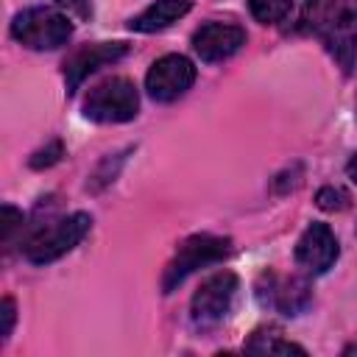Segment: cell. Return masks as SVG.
I'll use <instances>...</instances> for the list:
<instances>
[{"label":"cell","instance_id":"6da1fadb","mask_svg":"<svg viewBox=\"0 0 357 357\" xmlns=\"http://www.w3.org/2000/svg\"><path fill=\"white\" fill-rule=\"evenodd\" d=\"M304 28L318 36L343 73L357 59V0H304Z\"/></svg>","mask_w":357,"mask_h":357},{"label":"cell","instance_id":"7a4b0ae2","mask_svg":"<svg viewBox=\"0 0 357 357\" xmlns=\"http://www.w3.org/2000/svg\"><path fill=\"white\" fill-rule=\"evenodd\" d=\"M89 226H92V218L86 212H73L59 220H50L47 226L36 229L25 240V259L33 265H47V262L64 257L86 237Z\"/></svg>","mask_w":357,"mask_h":357},{"label":"cell","instance_id":"3957f363","mask_svg":"<svg viewBox=\"0 0 357 357\" xmlns=\"http://www.w3.org/2000/svg\"><path fill=\"white\" fill-rule=\"evenodd\" d=\"M11 36L31 50H56L73 36V22L56 8L33 6L14 17Z\"/></svg>","mask_w":357,"mask_h":357},{"label":"cell","instance_id":"277c9868","mask_svg":"<svg viewBox=\"0 0 357 357\" xmlns=\"http://www.w3.org/2000/svg\"><path fill=\"white\" fill-rule=\"evenodd\" d=\"M139 112V92L128 78H106L89 89L84 114L95 123H128Z\"/></svg>","mask_w":357,"mask_h":357},{"label":"cell","instance_id":"5b68a950","mask_svg":"<svg viewBox=\"0 0 357 357\" xmlns=\"http://www.w3.org/2000/svg\"><path fill=\"white\" fill-rule=\"evenodd\" d=\"M229 251H231V240H229V237L192 234L190 240H184V243L178 245L176 257L167 262L165 276H162V293H173V287H178L192 271L223 259Z\"/></svg>","mask_w":357,"mask_h":357},{"label":"cell","instance_id":"8992f818","mask_svg":"<svg viewBox=\"0 0 357 357\" xmlns=\"http://www.w3.org/2000/svg\"><path fill=\"white\" fill-rule=\"evenodd\" d=\"M237 276L231 271H218L212 273L209 279L201 282V287L195 290L192 296V324L201 326V329H209L215 324H220L231 304H234V296H237Z\"/></svg>","mask_w":357,"mask_h":357},{"label":"cell","instance_id":"52a82bcc","mask_svg":"<svg viewBox=\"0 0 357 357\" xmlns=\"http://www.w3.org/2000/svg\"><path fill=\"white\" fill-rule=\"evenodd\" d=\"M195 81V67L187 56H178V53H170V56H162L151 64L148 75H145V89L153 100L159 103H170L176 98H181Z\"/></svg>","mask_w":357,"mask_h":357},{"label":"cell","instance_id":"ba28073f","mask_svg":"<svg viewBox=\"0 0 357 357\" xmlns=\"http://www.w3.org/2000/svg\"><path fill=\"white\" fill-rule=\"evenodd\" d=\"M262 279L268 282V287L259 282L257 284V296L265 307L279 310L282 315H301L310 301H312V290L310 282L304 276H276V273H262Z\"/></svg>","mask_w":357,"mask_h":357},{"label":"cell","instance_id":"9c48e42d","mask_svg":"<svg viewBox=\"0 0 357 357\" xmlns=\"http://www.w3.org/2000/svg\"><path fill=\"white\" fill-rule=\"evenodd\" d=\"M337 237L326 223H312L296 243V262L310 273H326L337 259Z\"/></svg>","mask_w":357,"mask_h":357},{"label":"cell","instance_id":"30bf717a","mask_svg":"<svg viewBox=\"0 0 357 357\" xmlns=\"http://www.w3.org/2000/svg\"><path fill=\"white\" fill-rule=\"evenodd\" d=\"M245 45V31L229 22H206L192 33V50L201 61H223Z\"/></svg>","mask_w":357,"mask_h":357},{"label":"cell","instance_id":"8fae6325","mask_svg":"<svg viewBox=\"0 0 357 357\" xmlns=\"http://www.w3.org/2000/svg\"><path fill=\"white\" fill-rule=\"evenodd\" d=\"M128 53V45L123 42H95V45H84L78 47L67 61H64V81H67V92H75L81 86V81L95 73L103 64H114Z\"/></svg>","mask_w":357,"mask_h":357},{"label":"cell","instance_id":"7c38bea8","mask_svg":"<svg viewBox=\"0 0 357 357\" xmlns=\"http://www.w3.org/2000/svg\"><path fill=\"white\" fill-rule=\"evenodd\" d=\"M192 8L190 0H156L153 6H148L142 14H137L128 28L131 31H139V33H156V31H165L170 28L176 20H181L187 11Z\"/></svg>","mask_w":357,"mask_h":357},{"label":"cell","instance_id":"4fadbf2b","mask_svg":"<svg viewBox=\"0 0 357 357\" xmlns=\"http://www.w3.org/2000/svg\"><path fill=\"white\" fill-rule=\"evenodd\" d=\"M245 349H248V351H259V354H290V351L307 354L304 346H298V343H293V340H282L276 329H268V332L259 329V332H254V337L245 343Z\"/></svg>","mask_w":357,"mask_h":357},{"label":"cell","instance_id":"5bb4252c","mask_svg":"<svg viewBox=\"0 0 357 357\" xmlns=\"http://www.w3.org/2000/svg\"><path fill=\"white\" fill-rule=\"evenodd\" d=\"M248 11L262 25H276L290 14V0H248Z\"/></svg>","mask_w":357,"mask_h":357},{"label":"cell","instance_id":"9a60e30c","mask_svg":"<svg viewBox=\"0 0 357 357\" xmlns=\"http://www.w3.org/2000/svg\"><path fill=\"white\" fill-rule=\"evenodd\" d=\"M318 206L326 209V212H337V209H346L349 206V192H343L340 187H324L318 190Z\"/></svg>","mask_w":357,"mask_h":357},{"label":"cell","instance_id":"2e32d148","mask_svg":"<svg viewBox=\"0 0 357 357\" xmlns=\"http://www.w3.org/2000/svg\"><path fill=\"white\" fill-rule=\"evenodd\" d=\"M61 156H64V148H61L59 139H53V142H47L42 151H36V153L31 156V167H36V170L50 167V165H56Z\"/></svg>","mask_w":357,"mask_h":357},{"label":"cell","instance_id":"e0dca14e","mask_svg":"<svg viewBox=\"0 0 357 357\" xmlns=\"http://www.w3.org/2000/svg\"><path fill=\"white\" fill-rule=\"evenodd\" d=\"M20 223H22V212L6 204V206H3V218H0V237H3V243L11 240V234H14V229H17Z\"/></svg>","mask_w":357,"mask_h":357},{"label":"cell","instance_id":"ac0fdd59","mask_svg":"<svg viewBox=\"0 0 357 357\" xmlns=\"http://www.w3.org/2000/svg\"><path fill=\"white\" fill-rule=\"evenodd\" d=\"M0 318H3L0 340H6V337L11 335V326H14V318H17V312H14V298H3V304H0Z\"/></svg>","mask_w":357,"mask_h":357},{"label":"cell","instance_id":"d6986e66","mask_svg":"<svg viewBox=\"0 0 357 357\" xmlns=\"http://www.w3.org/2000/svg\"><path fill=\"white\" fill-rule=\"evenodd\" d=\"M56 6H61V8H67V11H73L75 17H81V20H86L89 14H92V3L89 0H53Z\"/></svg>","mask_w":357,"mask_h":357},{"label":"cell","instance_id":"ffe728a7","mask_svg":"<svg viewBox=\"0 0 357 357\" xmlns=\"http://www.w3.org/2000/svg\"><path fill=\"white\" fill-rule=\"evenodd\" d=\"M346 173H349V178H351V181H357V153L349 159V165H346Z\"/></svg>","mask_w":357,"mask_h":357},{"label":"cell","instance_id":"44dd1931","mask_svg":"<svg viewBox=\"0 0 357 357\" xmlns=\"http://www.w3.org/2000/svg\"><path fill=\"white\" fill-rule=\"evenodd\" d=\"M351 351H357V346H349V349H346L343 354H351Z\"/></svg>","mask_w":357,"mask_h":357}]
</instances>
